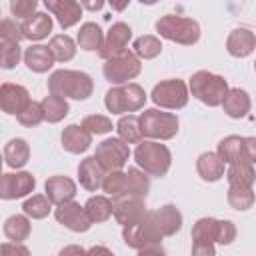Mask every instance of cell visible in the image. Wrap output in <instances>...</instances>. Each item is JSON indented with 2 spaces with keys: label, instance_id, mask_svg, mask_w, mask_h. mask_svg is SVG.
Returning <instances> with one entry per match:
<instances>
[{
  "label": "cell",
  "instance_id": "1",
  "mask_svg": "<svg viewBox=\"0 0 256 256\" xmlns=\"http://www.w3.org/2000/svg\"><path fill=\"white\" fill-rule=\"evenodd\" d=\"M48 92L60 98L86 100L94 92V80L82 70H54L48 76Z\"/></svg>",
  "mask_w": 256,
  "mask_h": 256
},
{
  "label": "cell",
  "instance_id": "2",
  "mask_svg": "<svg viewBox=\"0 0 256 256\" xmlns=\"http://www.w3.org/2000/svg\"><path fill=\"white\" fill-rule=\"evenodd\" d=\"M188 90L202 104H206L210 108H216V106H222L230 88H228V82L224 80V76L208 72V70H198L190 76Z\"/></svg>",
  "mask_w": 256,
  "mask_h": 256
},
{
  "label": "cell",
  "instance_id": "3",
  "mask_svg": "<svg viewBox=\"0 0 256 256\" xmlns=\"http://www.w3.org/2000/svg\"><path fill=\"white\" fill-rule=\"evenodd\" d=\"M154 28H156L160 38L182 44V46H192L200 40V24L194 18L166 14V16H160L156 20Z\"/></svg>",
  "mask_w": 256,
  "mask_h": 256
},
{
  "label": "cell",
  "instance_id": "4",
  "mask_svg": "<svg viewBox=\"0 0 256 256\" xmlns=\"http://www.w3.org/2000/svg\"><path fill=\"white\" fill-rule=\"evenodd\" d=\"M134 160L140 170L148 176H166L172 166V152L166 144L156 140H142L134 150Z\"/></svg>",
  "mask_w": 256,
  "mask_h": 256
},
{
  "label": "cell",
  "instance_id": "5",
  "mask_svg": "<svg viewBox=\"0 0 256 256\" xmlns=\"http://www.w3.org/2000/svg\"><path fill=\"white\" fill-rule=\"evenodd\" d=\"M178 116L172 112H162L158 108H146L140 114V128L144 138L148 140H156V142H164V140H172L178 134Z\"/></svg>",
  "mask_w": 256,
  "mask_h": 256
},
{
  "label": "cell",
  "instance_id": "6",
  "mask_svg": "<svg viewBox=\"0 0 256 256\" xmlns=\"http://www.w3.org/2000/svg\"><path fill=\"white\" fill-rule=\"evenodd\" d=\"M162 238H164V234H162V230L156 222L154 210H148L146 216L140 222L122 228L124 244L128 248H134V250H142V248H148V246H158Z\"/></svg>",
  "mask_w": 256,
  "mask_h": 256
},
{
  "label": "cell",
  "instance_id": "7",
  "mask_svg": "<svg viewBox=\"0 0 256 256\" xmlns=\"http://www.w3.org/2000/svg\"><path fill=\"white\" fill-rule=\"evenodd\" d=\"M140 72H142V60L132 50H124L122 54L106 60L102 66V74L112 86H126L130 84L128 80H134Z\"/></svg>",
  "mask_w": 256,
  "mask_h": 256
},
{
  "label": "cell",
  "instance_id": "8",
  "mask_svg": "<svg viewBox=\"0 0 256 256\" xmlns=\"http://www.w3.org/2000/svg\"><path fill=\"white\" fill-rule=\"evenodd\" d=\"M152 102L160 108L166 110H180L188 104L190 98V90L188 84L180 78H168V80H160L150 94Z\"/></svg>",
  "mask_w": 256,
  "mask_h": 256
},
{
  "label": "cell",
  "instance_id": "9",
  "mask_svg": "<svg viewBox=\"0 0 256 256\" xmlns=\"http://www.w3.org/2000/svg\"><path fill=\"white\" fill-rule=\"evenodd\" d=\"M94 158L98 160V164L104 168V172H114V170H122L130 158V146L122 140V138H106L96 146Z\"/></svg>",
  "mask_w": 256,
  "mask_h": 256
},
{
  "label": "cell",
  "instance_id": "10",
  "mask_svg": "<svg viewBox=\"0 0 256 256\" xmlns=\"http://www.w3.org/2000/svg\"><path fill=\"white\" fill-rule=\"evenodd\" d=\"M36 188V178L30 172H6L0 180V198L2 200H16L24 198Z\"/></svg>",
  "mask_w": 256,
  "mask_h": 256
},
{
  "label": "cell",
  "instance_id": "11",
  "mask_svg": "<svg viewBox=\"0 0 256 256\" xmlns=\"http://www.w3.org/2000/svg\"><path fill=\"white\" fill-rule=\"evenodd\" d=\"M54 218L58 224H62L64 228L72 230V232H88L92 226L90 216L86 214V208L80 206L78 202H66L54 208Z\"/></svg>",
  "mask_w": 256,
  "mask_h": 256
},
{
  "label": "cell",
  "instance_id": "12",
  "mask_svg": "<svg viewBox=\"0 0 256 256\" xmlns=\"http://www.w3.org/2000/svg\"><path fill=\"white\" fill-rule=\"evenodd\" d=\"M130 38H132V28H130L126 22H114V24L108 28L106 36H104V44H102L98 56L106 62V60H110V58L122 54L124 50H128L126 46H128Z\"/></svg>",
  "mask_w": 256,
  "mask_h": 256
},
{
  "label": "cell",
  "instance_id": "13",
  "mask_svg": "<svg viewBox=\"0 0 256 256\" xmlns=\"http://www.w3.org/2000/svg\"><path fill=\"white\" fill-rule=\"evenodd\" d=\"M112 204H114V218L122 228L140 222L148 212L146 204H144V198H136V196L114 198Z\"/></svg>",
  "mask_w": 256,
  "mask_h": 256
},
{
  "label": "cell",
  "instance_id": "14",
  "mask_svg": "<svg viewBox=\"0 0 256 256\" xmlns=\"http://www.w3.org/2000/svg\"><path fill=\"white\" fill-rule=\"evenodd\" d=\"M30 102H32L30 92L22 84L4 82L0 86V106H2V112L12 114V116H18Z\"/></svg>",
  "mask_w": 256,
  "mask_h": 256
},
{
  "label": "cell",
  "instance_id": "15",
  "mask_svg": "<svg viewBox=\"0 0 256 256\" xmlns=\"http://www.w3.org/2000/svg\"><path fill=\"white\" fill-rule=\"evenodd\" d=\"M46 10L56 18V22L60 24L62 30H68L72 26H76L82 18V6L80 2L74 0H46L44 2Z\"/></svg>",
  "mask_w": 256,
  "mask_h": 256
},
{
  "label": "cell",
  "instance_id": "16",
  "mask_svg": "<svg viewBox=\"0 0 256 256\" xmlns=\"http://www.w3.org/2000/svg\"><path fill=\"white\" fill-rule=\"evenodd\" d=\"M44 192H46L48 200L54 206H60V204H66V202L74 200V196H76V182L72 178H68V176L56 174V176H50L44 182Z\"/></svg>",
  "mask_w": 256,
  "mask_h": 256
},
{
  "label": "cell",
  "instance_id": "17",
  "mask_svg": "<svg viewBox=\"0 0 256 256\" xmlns=\"http://www.w3.org/2000/svg\"><path fill=\"white\" fill-rule=\"evenodd\" d=\"M104 176H106V172L94 156H86L84 160H80V164H78V182L84 190H88V192L100 190Z\"/></svg>",
  "mask_w": 256,
  "mask_h": 256
},
{
  "label": "cell",
  "instance_id": "18",
  "mask_svg": "<svg viewBox=\"0 0 256 256\" xmlns=\"http://www.w3.org/2000/svg\"><path fill=\"white\" fill-rule=\"evenodd\" d=\"M256 48V36L248 28H234L226 38V50L234 58H246Z\"/></svg>",
  "mask_w": 256,
  "mask_h": 256
},
{
  "label": "cell",
  "instance_id": "19",
  "mask_svg": "<svg viewBox=\"0 0 256 256\" xmlns=\"http://www.w3.org/2000/svg\"><path fill=\"white\" fill-rule=\"evenodd\" d=\"M62 148L70 154H84L92 144V134L86 132L80 124H68L60 134Z\"/></svg>",
  "mask_w": 256,
  "mask_h": 256
},
{
  "label": "cell",
  "instance_id": "20",
  "mask_svg": "<svg viewBox=\"0 0 256 256\" xmlns=\"http://www.w3.org/2000/svg\"><path fill=\"white\" fill-rule=\"evenodd\" d=\"M52 26H54V22L48 12H36L34 16H30L28 20H24L20 24L24 38L30 42H40V40L48 38V34L52 32Z\"/></svg>",
  "mask_w": 256,
  "mask_h": 256
},
{
  "label": "cell",
  "instance_id": "21",
  "mask_svg": "<svg viewBox=\"0 0 256 256\" xmlns=\"http://www.w3.org/2000/svg\"><path fill=\"white\" fill-rule=\"evenodd\" d=\"M22 60H24L26 68L32 70V72H36V74L48 72L54 66V62H56L54 56H52V52H50V48L44 46V44H32V46H28L24 50V58Z\"/></svg>",
  "mask_w": 256,
  "mask_h": 256
},
{
  "label": "cell",
  "instance_id": "22",
  "mask_svg": "<svg viewBox=\"0 0 256 256\" xmlns=\"http://www.w3.org/2000/svg\"><path fill=\"white\" fill-rule=\"evenodd\" d=\"M250 108H252V100H250L248 92L242 90V88H230L224 102H222L224 114L228 118H234V120H240V118L248 116Z\"/></svg>",
  "mask_w": 256,
  "mask_h": 256
},
{
  "label": "cell",
  "instance_id": "23",
  "mask_svg": "<svg viewBox=\"0 0 256 256\" xmlns=\"http://www.w3.org/2000/svg\"><path fill=\"white\" fill-rule=\"evenodd\" d=\"M196 172L204 182H218L226 174V164L216 152H202L196 160Z\"/></svg>",
  "mask_w": 256,
  "mask_h": 256
},
{
  "label": "cell",
  "instance_id": "24",
  "mask_svg": "<svg viewBox=\"0 0 256 256\" xmlns=\"http://www.w3.org/2000/svg\"><path fill=\"white\" fill-rule=\"evenodd\" d=\"M30 160V146L24 138H12L4 146V162L8 168H22Z\"/></svg>",
  "mask_w": 256,
  "mask_h": 256
},
{
  "label": "cell",
  "instance_id": "25",
  "mask_svg": "<svg viewBox=\"0 0 256 256\" xmlns=\"http://www.w3.org/2000/svg\"><path fill=\"white\" fill-rule=\"evenodd\" d=\"M156 222L164 236H174L182 228V214L174 204H164L158 210H154Z\"/></svg>",
  "mask_w": 256,
  "mask_h": 256
},
{
  "label": "cell",
  "instance_id": "26",
  "mask_svg": "<svg viewBox=\"0 0 256 256\" xmlns=\"http://www.w3.org/2000/svg\"><path fill=\"white\" fill-rule=\"evenodd\" d=\"M76 44L86 50V52H100L102 44H104V34H102V28L96 24V22H84L78 30V36H76Z\"/></svg>",
  "mask_w": 256,
  "mask_h": 256
},
{
  "label": "cell",
  "instance_id": "27",
  "mask_svg": "<svg viewBox=\"0 0 256 256\" xmlns=\"http://www.w3.org/2000/svg\"><path fill=\"white\" fill-rule=\"evenodd\" d=\"M216 154L224 160V164H234V162H240L244 160V136H236V134H230L226 138H222L218 142V148H216Z\"/></svg>",
  "mask_w": 256,
  "mask_h": 256
},
{
  "label": "cell",
  "instance_id": "28",
  "mask_svg": "<svg viewBox=\"0 0 256 256\" xmlns=\"http://www.w3.org/2000/svg\"><path fill=\"white\" fill-rule=\"evenodd\" d=\"M226 180H228V186H248L252 188L254 180H256V172H254V166L246 160H240V162H234L226 168Z\"/></svg>",
  "mask_w": 256,
  "mask_h": 256
},
{
  "label": "cell",
  "instance_id": "29",
  "mask_svg": "<svg viewBox=\"0 0 256 256\" xmlns=\"http://www.w3.org/2000/svg\"><path fill=\"white\" fill-rule=\"evenodd\" d=\"M116 130H118V138H122L128 146L140 144L144 140V134L140 128V116H134V114L120 116V120L116 122Z\"/></svg>",
  "mask_w": 256,
  "mask_h": 256
},
{
  "label": "cell",
  "instance_id": "30",
  "mask_svg": "<svg viewBox=\"0 0 256 256\" xmlns=\"http://www.w3.org/2000/svg\"><path fill=\"white\" fill-rule=\"evenodd\" d=\"M30 218L26 214H12L4 222V236L8 242H24L30 236Z\"/></svg>",
  "mask_w": 256,
  "mask_h": 256
},
{
  "label": "cell",
  "instance_id": "31",
  "mask_svg": "<svg viewBox=\"0 0 256 256\" xmlns=\"http://www.w3.org/2000/svg\"><path fill=\"white\" fill-rule=\"evenodd\" d=\"M148 190H150V176L138 166L128 168L126 170V196L146 198Z\"/></svg>",
  "mask_w": 256,
  "mask_h": 256
},
{
  "label": "cell",
  "instance_id": "32",
  "mask_svg": "<svg viewBox=\"0 0 256 256\" xmlns=\"http://www.w3.org/2000/svg\"><path fill=\"white\" fill-rule=\"evenodd\" d=\"M84 208H86V214L90 216L92 224L106 222L110 216H114V204L108 196H92L86 200Z\"/></svg>",
  "mask_w": 256,
  "mask_h": 256
},
{
  "label": "cell",
  "instance_id": "33",
  "mask_svg": "<svg viewBox=\"0 0 256 256\" xmlns=\"http://www.w3.org/2000/svg\"><path fill=\"white\" fill-rule=\"evenodd\" d=\"M48 48L56 62H70L76 56V42L68 34H56L50 38Z\"/></svg>",
  "mask_w": 256,
  "mask_h": 256
},
{
  "label": "cell",
  "instance_id": "34",
  "mask_svg": "<svg viewBox=\"0 0 256 256\" xmlns=\"http://www.w3.org/2000/svg\"><path fill=\"white\" fill-rule=\"evenodd\" d=\"M218 230H220V220L216 218H200L196 220V224L192 226V242H210L214 244L218 240Z\"/></svg>",
  "mask_w": 256,
  "mask_h": 256
},
{
  "label": "cell",
  "instance_id": "35",
  "mask_svg": "<svg viewBox=\"0 0 256 256\" xmlns=\"http://www.w3.org/2000/svg\"><path fill=\"white\" fill-rule=\"evenodd\" d=\"M42 108H44V118L50 124H56V122L64 120L68 116V112H70L68 100L66 98H60V96H54V94H48L42 100Z\"/></svg>",
  "mask_w": 256,
  "mask_h": 256
},
{
  "label": "cell",
  "instance_id": "36",
  "mask_svg": "<svg viewBox=\"0 0 256 256\" xmlns=\"http://www.w3.org/2000/svg\"><path fill=\"white\" fill-rule=\"evenodd\" d=\"M132 52L140 58V60H152L156 56H160L162 52V42L158 36H152V34H144V36H138L132 44Z\"/></svg>",
  "mask_w": 256,
  "mask_h": 256
},
{
  "label": "cell",
  "instance_id": "37",
  "mask_svg": "<svg viewBox=\"0 0 256 256\" xmlns=\"http://www.w3.org/2000/svg\"><path fill=\"white\" fill-rule=\"evenodd\" d=\"M226 200L230 204V208L238 210V212H244V210H250L254 206V190L248 188V186H228V192H226Z\"/></svg>",
  "mask_w": 256,
  "mask_h": 256
},
{
  "label": "cell",
  "instance_id": "38",
  "mask_svg": "<svg viewBox=\"0 0 256 256\" xmlns=\"http://www.w3.org/2000/svg\"><path fill=\"white\" fill-rule=\"evenodd\" d=\"M50 210H52V202L48 200L46 194H32V196L26 198L24 204H22V212H24L28 218H32V220H42V218H46V216L50 214Z\"/></svg>",
  "mask_w": 256,
  "mask_h": 256
},
{
  "label": "cell",
  "instance_id": "39",
  "mask_svg": "<svg viewBox=\"0 0 256 256\" xmlns=\"http://www.w3.org/2000/svg\"><path fill=\"white\" fill-rule=\"evenodd\" d=\"M102 192L112 200L126 196V172L124 170L106 172V176L102 180Z\"/></svg>",
  "mask_w": 256,
  "mask_h": 256
},
{
  "label": "cell",
  "instance_id": "40",
  "mask_svg": "<svg viewBox=\"0 0 256 256\" xmlns=\"http://www.w3.org/2000/svg\"><path fill=\"white\" fill-rule=\"evenodd\" d=\"M20 58H24L20 44L0 40V66H2L4 70H12V68L20 62Z\"/></svg>",
  "mask_w": 256,
  "mask_h": 256
},
{
  "label": "cell",
  "instance_id": "41",
  "mask_svg": "<svg viewBox=\"0 0 256 256\" xmlns=\"http://www.w3.org/2000/svg\"><path fill=\"white\" fill-rule=\"evenodd\" d=\"M104 106H106L108 112L124 116L128 112V108H126V96H124V86H112L106 92V96H104Z\"/></svg>",
  "mask_w": 256,
  "mask_h": 256
},
{
  "label": "cell",
  "instance_id": "42",
  "mask_svg": "<svg viewBox=\"0 0 256 256\" xmlns=\"http://www.w3.org/2000/svg\"><path fill=\"white\" fill-rule=\"evenodd\" d=\"M16 120H18L22 126H26V128H34V126H38L42 120H46V118H44L42 102L32 100V102H30V104L16 116Z\"/></svg>",
  "mask_w": 256,
  "mask_h": 256
},
{
  "label": "cell",
  "instance_id": "43",
  "mask_svg": "<svg viewBox=\"0 0 256 256\" xmlns=\"http://www.w3.org/2000/svg\"><path fill=\"white\" fill-rule=\"evenodd\" d=\"M80 126L86 132H90L92 136L94 134H108L114 128L112 126V120L108 116H102V114H88V116H84L82 122H80Z\"/></svg>",
  "mask_w": 256,
  "mask_h": 256
},
{
  "label": "cell",
  "instance_id": "44",
  "mask_svg": "<svg viewBox=\"0 0 256 256\" xmlns=\"http://www.w3.org/2000/svg\"><path fill=\"white\" fill-rule=\"evenodd\" d=\"M124 96H126V108L128 112H136V110H142L144 104H146V92L140 84L136 82H130L124 86Z\"/></svg>",
  "mask_w": 256,
  "mask_h": 256
},
{
  "label": "cell",
  "instance_id": "45",
  "mask_svg": "<svg viewBox=\"0 0 256 256\" xmlns=\"http://www.w3.org/2000/svg\"><path fill=\"white\" fill-rule=\"evenodd\" d=\"M36 8H38V2L36 0H12L10 2V12L16 20H28L30 16L36 14Z\"/></svg>",
  "mask_w": 256,
  "mask_h": 256
},
{
  "label": "cell",
  "instance_id": "46",
  "mask_svg": "<svg viewBox=\"0 0 256 256\" xmlns=\"http://www.w3.org/2000/svg\"><path fill=\"white\" fill-rule=\"evenodd\" d=\"M22 38H24L22 28H20V24H16L12 18H4V20L0 22V40L20 44Z\"/></svg>",
  "mask_w": 256,
  "mask_h": 256
},
{
  "label": "cell",
  "instance_id": "47",
  "mask_svg": "<svg viewBox=\"0 0 256 256\" xmlns=\"http://www.w3.org/2000/svg\"><path fill=\"white\" fill-rule=\"evenodd\" d=\"M236 240V226L232 220H220V230H218V244L228 246Z\"/></svg>",
  "mask_w": 256,
  "mask_h": 256
},
{
  "label": "cell",
  "instance_id": "48",
  "mask_svg": "<svg viewBox=\"0 0 256 256\" xmlns=\"http://www.w3.org/2000/svg\"><path fill=\"white\" fill-rule=\"evenodd\" d=\"M0 250L2 256H30V250L22 242H4Z\"/></svg>",
  "mask_w": 256,
  "mask_h": 256
},
{
  "label": "cell",
  "instance_id": "49",
  "mask_svg": "<svg viewBox=\"0 0 256 256\" xmlns=\"http://www.w3.org/2000/svg\"><path fill=\"white\" fill-rule=\"evenodd\" d=\"M244 160L250 162L252 166L256 164V138L254 136H244Z\"/></svg>",
  "mask_w": 256,
  "mask_h": 256
},
{
  "label": "cell",
  "instance_id": "50",
  "mask_svg": "<svg viewBox=\"0 0 256 256\" xmlns=\"http://www.w3.org/2000/svg\"><path fill=\"white\" fill-rule=\"evenodd\" d=\"M192 256H216L214 244H210V242H192Z\"/></svg>",
  "mask_w": 256,
  "mask_h": 256
},
{
  "label": "cell",
  "instance_id": "51",
  "mask_svg": "<svg viewBox=\"0 0 256 256\" xmlns=\"http://www.w3.org/2000/svg\"><path fill=\"white\" fill-rule=\"evenodd\" d=\"M86 254H88V250H84L78 244H68L58 252V256H86Z\"/></svg>",
  "mask_w": 256,
  "mask_h": 256
},
{
  "label": "cell",
  "instance_id": "52",
  "mask_svg": "<svg viewBox=\"0 0 256 256\" xmlns=\"http://www.w3.org/2000/svg\"><path fill=\"white\" fill-rule=\"evenodd\" d=\"M136 256H166V252H164V248L158 244V246H148V248L138 250Z\"/></svg>",
  "mask_w": 256,
  "mask_h": 256
},
{
  "label": "cell",
  "instance_id": "53",
  "mask_svg": "<svg viewBox=\"0 0 256 256\" xmlns=\"http://www.w3.org/2000/svg\"><path fill=\"white\" fill-rule=\"evenodd\" d=\"M86 256H114V252H112L110 248H106V246L98 244V246H92V248L88 250V254H86Z\"/></svg>",
  "mask_w": 256,
  "mask_h": 256
},
{
  "label": "cell",
  "instance_id": "54",
  "mask_svg": "<svg viewBox=\"0 0 256 256\" xmlns=\"http://www.w3.org/2000/svg\"><path fill=\"white\" fill-rule=\"evenodd\" d=\"M80 6L86 8V10H90V12H94V10H100L104 6V2L102 0H96V2H80Z\"/></svg>",
  "mask_w": 256,
  "mask_h": 256
},
{
  "label": "cell",
  "instance_id": "55",
  "mask_svg": "<svg viewBox=\"0 0 256 256\" xmlns=\"http://www.w3.org/2000/svg\"><path fill=\"white\" fill-rule=\"evenodd\" d=\"M128 4H130L128 0H126V2H122V4H114V2H112V8H114V10H124Z\"/></svg>",
  "mask_w": 256,
  "mask_h": 256
},
{
  "label": "cell",
  "instance_id": "56",
  "mask_svg": "<svg viewBox=\"0 0 256 256\" xmlns=\"http://www.w3.org/2000/svg\"><path fill=\"white\" fill-rule=\"evenodd\" d=\"M254 70H256V60H254Z\"/></svg>",
  "mask_w": 256,
  "mask_h": 256
}]
</instances>
